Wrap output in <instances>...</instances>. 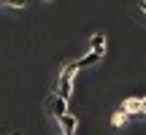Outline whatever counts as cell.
I'll use <instances>...</instances> for the list:
<instances>
[{
    "label": "cell",
    "instance_id": "8fae6325",
    "mask_svg": "<svg viewBox=\"0 0 146 135\" xmlns=\"http://www.w3.org/2000/svg\"><path fill=\"white\" fill-rule=\"evenodd\" d=\"M41 3H54V0H41Z\"/></svg>",
    "mask_w": 146,
    "mask_h": 135
},
{
    "label": "cell",
    "instance_id": "ba28073f",
    "mask_svg": "<svg viewBox=\"0 0 146 135\" xmlns=\"http://www.w3.org/2000/svg\"><path fill=\"white\" fill-rule=\"evenodd\" d=\"M5 5H8V8H25V5H27V0H8Z\"/></svg>",
    "mask_w": 146,
    "mask_h": 135
},
{
    "label": "cell",
    "instance_id": "3957f363",
    "mask_svg": "<svg viewBox=\"0 0 146 135\" xmlns=\"http://www.w3.org/2000/svg\"><path fill=\"white\" fill-rule=\"evenodd\" d=\"M57 122L62 124V135H76V124H78V119H76L73 114H62Z\"/></svg>",
    "mask_w": 146,
    "mask_h": 135
},
{
    "label": "cell",
    "instance_id": "277c9868",
    "mask_svg": "<svg viewBox=\"0 0 146 135\" xmlns=\"http://www.w3.org/2000/svg\"><path fill=\"white\" fill-rule=\"evenodd\" d=\"M89 46H92V52H98L100 57L106 54V32H95L92 38H89Z\"/></svg>",
    "mask_w": 146,
    "mask_h": 135
},
{
    "label": "cell",
    "instance_id": "30bf717a",
    "mask_svg": "<svg viewBox=\"0 0 146 135\" xmlns=\"http://www.w3.org/2000/svg\"><path fill=\"white\" fill-rule=\"evenodd\" d=\"M141 114H146V97H141Z\"/></svg>",
    "mask_w": 146,
    "mask_h": 135
},
{
    "label": "cell",
    "instance_id": "7c38bea8",
    "mask_svg": "<svg viewBox=\"0 0 146 135\" xmlns=\"http://www.w3.org/2000/svg\"><path fill=\"white\" fill-rule=\"evenodd\" d=\"M5 3H8V0H0V5H5Z\"/></svg>",
    "mask_w": 146,
    "mask_h": 135
},
{
    "label": "cell",
    "instance_id": "9c48e42d",
    "mask_svg": "<svg viewBox=\"0 0 146 135\" xmlns=\"http://www.w3.org/2000/svg\"><path fill=\"white\" fill-rule=\"evenodd\" d=\"M138 8H141V14L146 16V0H138Z\"/></svg>",
    "mask_w": 146,
    "mask_h": 135
},
{
    "label": "cell",
    "instance_id": "5b68a950",
    "mask_svg": "<svg viewBox=\"0 0 146 135\" xmlns=\"http://www.w3.org/2000/svg\"><path fill=\"white\" fill-rule=\"evenodd\" d=\"M122 111H125V114H138V111H141V97H127L125 103H122Z\"/></svg>",
    "mask_w": 146,
    "mask_h": 135
},
{
    "label": "cell",
    "instance_id": "52a82bcc",
    "mask_svg": "<svg viewBox=\"0 0 146 135\" xmlns=\"http://www.w3.org/2000/svg\"><path fill=\"white\" fill-rule=\"evenodd\" d=\"M127 119H130V114H125V111L119 108L114 116H111V124H114V127H125V124H127Z\"/></svg>",
    "mask_w": 146,
    "mask_h": 135
},
{
    "label": "cell",
    "instance_id": "8992f818",
    "mask_svg": "<svg viewBox=\"0 0 146 135\" xmlns=\"http://www.w3.org/2000/svg\"><path fill=\"white\" fill-rule=\"evenodd\" d=\"M98 60H100V54H98V52H89L84 60H78V62H76V68H78V70H81V68H89V65L98 62Z\"/></svg>",
    "mask_w": 146,
    "mask_h": 135
},
{
    "label": "cell",
    "instance_id": "6da1fadb",
    "mask_svg": "<svg viewBox=\"0 0 146 135\" xmlns=\"http://www.w3.org/2000/svg\"><path fill=\"white\" fill-rule=\"evenodd\" d=\"M76 62H65L62 68H60V87H57V95L62 100H70L73 95V78H76Z\"/></svg>",
    "mask_w": 146,
    "mask_h": 135
},
{
    "label": "cell",
    "instance_id": "7a4b0ae2",
    "mask_svg": "<svg viewBox=\"0 0 146 135\" xmlns=\"http://www.w3.org/2000/svg\"><path fill=\"white\" fill-rule=\"evenodd\" d=\"M46 108H49V114H52L54 119H60L62 114H68V100H62L57 92H52L49 100H46Z\"/></svg>",
    "mask_w": 146,
    "mask_h": 135
}]
</instances>
